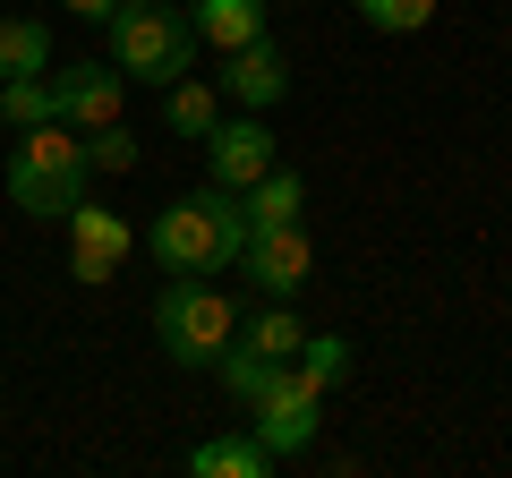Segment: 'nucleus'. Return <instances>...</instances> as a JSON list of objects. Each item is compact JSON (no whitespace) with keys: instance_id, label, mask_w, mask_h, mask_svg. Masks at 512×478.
Returning a JSON list of instances; mask_svg holds the SVG:
<instances>
[{"instance_id":"f257e3e1","label":"nucleus","mask_w":512,"mask_h":478,"mask_svg":"<svg viewBox=\"0 0 512 478\" xmlns=\"http://www.w3.org/2000/svg\"><path fill=\"white\" fill-rule=\"evenodd\" d=\"M239 239H248L239 197L205 180V188H188V197H171L154 214V265L163 274H222V265H239Z\"/></svg>"},{"instance_id":"f03ea898","label":"nucleus","mask_w":512,"mask_h":478,"mask_svg":"<svg viewBox=\"0 0 512 478\" xmlns=\"http://www.w3.org/2000/svg\"><path fill=\"white\" fill-rule=\"evenodd\" d=\"M94 163H86V129L69 120H43V129H18V154H9V205L26 222H60L77 197H86Z\"/></svg>"},{"instance_id":"7ed1b4c3","label":"nucleus","mask_w":512,"mask_h":478,"mask_svg":"<svg viewBox=\"0 0 512 478\" xmlns=\"http://www.w3.org/2000/svg\"><path fill=\"white\" fill-rule=\"evenodd\" d=\"M239 333L231 291H214V274H171V291L154 299V342L171 350V368H214Z\"/></svg>"},{"instance_id":"20e7f679","label":"nucleus","mask_w":512,"mask_h":478,"mask_svg":"<svg viewBox=\"0 0 512 478\" xmlns=\"http://www.w3.org/2000/svg\"><path fill=\"white\" fill-rule=\"evenodd\" d=\"M103 43H111L103 60L128 86H171V77L197 69V26H188V9H111Z\"/></svg>"},{"instance_id":"39448f33","label":"nucleus","mask_w":512,"mask_h":478,"mask_svg":"<svg viewBox=\"0 0 512 478\" xmlns=\"http://www.w3.org/2000/svg\"><path fill=\"white\" fill-rule=\"evenodd\" d=\"M248 436L265 444V453H274V461L308 453V444L325 436V393H316V385H308V376H299V368H282L274 385H265V393H256V402H248Z\"/></svg>"},{"instance_id":"423d86ee","label":"nucleus","mask_w":512,"mask_h":478,"mask_svg":"<svg viewBox=\"0 0 512 478\" xmlns=\"http://www.w3.org/2000/svg\"><path fill=\"white\" fill-rule=\"evenodd\" d=\"M282 154H274V129H265V111H222L214 129H205V180L214 188H256L265 171H274Z\"/></svg>"},{"instance_id":"0eeeda50","label":"nucleus","mask_w":512,"mask_h":478,"mask_svg":"<svg viewBox=\"0 0 512 478\" xmlns=\"http://www.w3.org/2000/svg\"><path fill=\"white\" fill-rule=\"evenodd\" d=\"M239 274L256 282V299H299L316 274V248L299 222H274V231H248L239 239Z\"/></svg>"},{"instance_id":"6e6552de","label":"nucleus","mask_w":512,"mask_h":478,"mask_svg":"<svg viewBox=\"0 0 512 478\" xmlns=\"http://www.w3.org/2000/svg\"><path fill=\"white\" fill-rule=\"evenodd\" d=\"M60 222H69V274L77 282H111L128 265V248H137L128 214H111V205H94V197H77Z\"/></svg>"},{"instance_id":"1a4fd4ad","label":"nucleus","mask_w":512,"mask_h":478,"mask_svg":"<svg viewBox=\"0 0 512 478\" xmlns=\"http://www.w3.org/2000/svg\"><path fill=\"white\" fill-rule=\"evenodd\" d=\"M43 77H52V111L69 129H103L128 103V77L111 69V60H69V69H43Z\"/></svg>"},{"instance_id":"9d476101","label":"nucleus","mask_w":512,"mask_h":478,"mask_svg":"<svg viewBox=\"0 0 512 478\" xmlns=\"http://www.w3.org/2000/svg\"><path fill=\"white\" fill-rule=\"evenodd\" d=\"M282 94H291V60H282L274 35H256V43H239V52H222V103L274 111Z\"/></svg>"},{"instance_id":"9b49d317","label":"nucleus","mask_w":512,"mask_h":478,"mask_svg":"<svg viewBox=\"0 0 512 478\" xmlns=\"http://www.w3.org/2000/svg\"><path fill=\"white\" fill-rule=\"evenodd\" d=\"M188 26H197V43H214V52H239V43L274 35V0H180Z\"/></svg>"},{"instance_id":"f8f14e48","label":"nucleus","mask_w":512,"mask_h":478,"mask_svg":"<svg viewBox=\"0 0 512 478\" xmlns=\"http://www.w3.org/2000/svg\"><path fill=\"white\" fill-rule=\"evenodd\" d=\"M239 350H256V359H299V342H308V325H299V308L291 299H265L256 316H239V333H231Z\"/></svg>"},{"instance_id":"ddd939ff","label":"nucleus","mask_w":512,"mask_h":478,"mask_svg":"<svg viewBox=\"0 0 512 478\" xmlns=\"http://www.w3.org/2000/svg\"><path fill=\"white\" fill-rule=\"evenodd\" d=\"M188 470H197V478H274L282 461L265 453L256 436H205L197 453H188Z\"/></svg>"},{"instance_id":"4468645a","label":"nucleus","mask_w":512,"mask_h":478,"mask_svg":"<svg viewBox=\"0 0 512 478\" xmlns=\"http://www.w3.org/2000/svg\"><path fill=\"white\" fill-rule=\"evenodd\" d=\"M299 205H308V180L299 171H265L256 188H239V214H248V231H274V222H299Z\"/></svg>"},{"instance_id":"2eb2a0df","label":"nucleus","mask_w":512,"mask_h":478,"mask_svg":"<svg viewBox=\"0 0 512 478\" xmlns=\"http://www.w3.org/2000/svg\"><path fill=\"white\" fill-rule=\"evenodd\" d=\"M222 120V86H205V77H171V103H163V129L188 137V146H205V129Z\"/></svg>"},{"instance_id":"dca6fc26","label":"nucleus","mask_w":512,"mask_h":478,"mask_svg":"<svg viewBox=\"0 0 512 478\" xmlns=\"http://www.w3.org/2000/svg\"><path fill=\"white\" fill-rule=\"evenodd\" d=\"M52 69V26L43 18H0V77H43Z\"/></svg>"},{"instance_id":"f3484780","label":"nucleus","mask_w":512,"mask_h":478,"mask_svg":"<svg viewBox=\"0 0 512 478\" xmlns=\"http://www.w3.org/2000/svg\"><path fill=\"white\" fill-rule=\"evenodd\" d=\"M299 376H308L316 393H333V385H350V368H359V350L342 342V333H308V342H299V359H291Z\"/></svg>"},{"instance_id":"a211bd4d","label":"nucleus","mask_w":512,"mask_h":478,"mask_svg":"<svg viewBox=\"0 0 512 478\" xmlns=\"http://www.w3.org/2000/svg\"><path fill=\"white\" fill-rule=\"evenodd\" d=\"M0 120H9V129H43V120H60V111H52V77H0Z\"/></svg>"},{"instance_id":"6ab92c4d","label":"nucleus","mask_w":512,"mask_h":478,"mask_svg":"<svg viewBox=\"0 0 512 478\" xmlns=\"http://www.w3.org/2000/svg\"><path fill=\"white\" fill-rule=\"evenodd\" d=\"M350 9L367 35H427V18H436V0H350Z\"/></svg>"},{"instance_id":"aec40b11","label":"nucleus","mask_w":512,"mask_h":478,"mask_svg":"<svg viewBox=\"0 0 512 478\" xmlns=\"http://www.w3.org/2000/svg\"><path fill=\"white\" fill-rule=\"evenodd\" d=\"M86 163H94V171H111V180H120V171H137V129H128V120H103V129H86Z\"/></svg>"},{"instance_id":"412c9836","label":"nucleus","mask_w":512,"mask_h":478,"mask_svg":"<svg viewBox=\"0 0 512 478\" xmlns=\"http://www.w3.org/2000/svg\"><path fill=\"white\" fill-rule=\"evenodd\" d=\"M60 9H69L77 26H111V9H120V0H60Z\"/></svg>"},{"instance_id":"4be33fe9","label":"nucleus","mask_w":512,"mask_h":478,"mask_svg":"<svg viewBox=\"0 0 512 478\" xmlns=\"http://www.w3.org/2000/svg\"><path fill=\"white\" fill-rule=\"evenodd\" d=\"M120 9H180V0H120Z\"/></svg>"},{"instance_id":"5701e85b","label":"nucleus","mask_w":512,"mask_h":478,"mask_svg":"<svg viewBox=\"0 0 512 478\" xmlns=\"http://www.w3.org/2000/svg\"><path fill=\"white\" fill-rule=\"evenodd\" d=\"M274 9H291V0H274Z\"/></svg>"},{"instance_id":"b1692460","label":"nucleus","mask_w":512,"mask_h":478,"mask_svg":"<svg viewBox=\"0 0 512 478\" xmlns=\"http://www.w3.org/2000/svg\"><path fill=\"white\" fill-rule=\"evenodd\" d=\"M0 129H9V120H0Z\"/></svg>"}]
</instances>
